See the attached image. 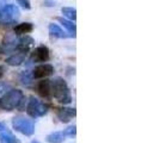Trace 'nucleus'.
<instances>
[{
    "instance_id": "nucleus-1",
    "label": "nucleus",
    "mask_w": 159,
    "mask_h": 143,
    "mask_svg": "<svg viewBox=\"0 0 159 143\" xmlns=\"http://www.w3.org/2000/svg\"><path fill=\"white\" fill-rule=\"evenodd\" d=\"M24 94L19 89H11L4 97L0 98V107L6 111H13L15 109H23Z\"/></svg>"
},
{
    "instance_id": "nucleus-2",
    "label": "nucleus",
    "mask_w": 159,
    "mask_h": 143,
    "mask_svg": "<svg viewBox=\"0 0 159 143\" xmlns=\"http://www.w3.org/2000/svg\"><path fill=\"white\" fill-rule=\"evenodd\" d=\"M52 97H54L61 104H70L72 102L70 88L61 78L52 81Z\"/></svg>"
},
{
    "instance_id": "nucleus-3",
    "label": "nucleus",
    "mask_w": 159,
    "mask_h": 143,
    "mask_svg": "<svg viewBox=\"0 0 159 143\" xmlns=\"http://www.w3.org/2000/svg\"><path fill=\"white\" fill-rule=\"evenodd\" d=\"M12 125L17 131L22 132L25 136H31L35 132V125L31 119H28L25 117H15L12 120Z\"/></svg>"
},
{
    "instance_id": "nucleus-4",
    "label": "nucleus",
    "mask_w": 159,
    "mask_h": 143,
    "mask_svg": "<svg viewBox=\"0 0 159 143\" xmlns=\"http://www.w3.org/2000/svg\"><path fill=\"white\" fill-rule=\"evenodd\" d=\"M26 112L32 118L42 117L48 112V106L44 103L40 102L39 99L32 97V98H30V102L26 106Z\"/></svg>"
},
{
    "instance_id": "nucleus-5",
    "label": "nucleus",
    "mask_w": 159,
    "mask_h": 143,
    "mask_svg": "<svg viewBox=\"0 0 159 143\" xmlns=\"http://www.w3.org/2000/svg\"><path fill=\"white\" fill-rule=\"evenodd\" d=\"M19 10L15 5H6L0 10V24L15 23L19 18Z\"/></svg>"
},
{
    "instance_id": "nucleus-6",
    "label": "nucleus",
    "mask_w": 159,
    "mask_h": 143,
    "mask_svg": "<svg viewBox=\"0 0 159 143\" xmlns=\"http://www.w3.org/2000/svg\"><path fill=\"white\" fill-rule=\"evenodd\" d=\"M49 57H50L49 49L46 46H40L31 53L32 62H47Z\"/></svg>"
},
{
    "instance_id": "nucleus-7",
    "label": "nucleus",
    "mask_w": 159,
    "mask_h": 143,
    "mask_svg": "<svg viewBox=\"0 0 159 143\" xmlns=\"http://www.w3.org/2000/svg\"><path fill=\"white\" fill-rule=\"evenodd\" d=\"M54 73V68L52 64H41L39 67H36L34 72H32V78L34 79H44V78H48L52 74Z\"/></svg>"
},
{
    "instance_id": "nucleus-8",
    "label": "nucleus",
    "mask_w": 159,
    "mask_h": 143,
    "mask_svg": "<svg viewBox=\"0 0 159 143\" xmlns=\"http://www.w3.org/2000/svg\"><path fill=\"white\" fill-rule=\"evenodd\" d=\"M56 116L62 123H68L73 117H75V110L68 107H56Z\"/></svg>"
},
{
    "instance_id": "nucleus-9",
    "label": "nucleus",
    "mask_w": 159,
    "mask_h": 143,
    "mask_svg": "<svg viewBox=\"0 0 159 143\" xmlns=\"http://www.w3.org/2000/svg\"><path fill=\"white\" fill-rule=\"evenodd\" d=\"M37 91L42 98H50L52 97V80H42L37 85Z\"/></svg>"
},
{
    "instance_id": "nucleus-10",
    "label": "nucleus",
    "mask_w": 159,
    "mask_h": 143,
    "mask_svg": "<svg viewBox=\"0 0 159 143\" xmlns=\"http://www.w3.org/2000/svg\"><path fill=\"white\" fill-rule=\"evenodd\" d=\"M25 56H26V53H25V51L16 53L15 55L10 56L8 58H6V63H7L8 66H19V64H22L24 62Z\"/></svg>"
},
{
    "instance_id": "nucleus-11",
    "label": "nucleus",
    "mask_w": 159,
    "mask_h": 143,
    "mask_svg": "<svg viewBox=\"0 0 159 143\" xmlns=\"http://www.w3.org/2000/svg\"><path fill=\"white\" fill-rule=\"evenodd\" d=\"M49 32H50L52 36H54L56 38H66V37H68V35H66L64 30L56 24H50L49 25Z\"/></svg>"
},
{
    "instance_id": "nucleus-12",
    "label": "nucleus",
    "mask_w": 159,
    "mask_h": 143,
    "mask_svg": "<svg viewBox=\"0 0 159 143\" xmlns=\"http://www.w3.org/2000/svg\"><path fill=\"white\" fill-rule=\"evenodd\" d=\"M34 30V26L31 23H22L18 24L16 28H15V32L17 35H26V33H30Z\"/></svg>"
},
{
    "instance_id": "nucleus-13",
    "label": "nucleus",
    "mask_w": 159,
    "mask_h": 143,
    "mask_svg": "<svg viewBox=\"0 0 159 143\" xmlns=\"http://www.w3.org/2000/svg\"><path fill=\"white\" fill-rule=\"evenodd\" d=\"M0 143H20V141L16 138L8 131H2L0 134Z\"/></svg>"
},
{
    "instance_id": "nucleus-14",
    "label": "nucleus",
    "mask_w": 159,
    "mask_h": 143,
    "mask_svg": "<svg viewBox=\"0 0 159 143\" xmlns=\"http://www.w3.org/2000/svg\"><path fill=\"white\" fill-rule=\"evenodd\" d=\"M65 141V136L62 132H54L47 136V142L49 143H61Z\"/></svg>"
},
{
    "instance_id": "nucleus-15",
    "label": "nucleus",
    "mask_w": 159,
    "mask_h": 143,
    "mask_svg": "<svg viewBox=\"0 0 159 143\" xmlns=\"http://www.w3.org/2000/svg\"><path fill=\"white\" fill-rule=\"evenodd\" d=\"M59 22L62 24L68 31L72 32V35L74 36V33H75V24H73V22L67 20V19H64V18H59Z\"/></svg>"
},
{
    "instance_id": "nucleus-16",
    "label": "nucleus",
    "mask_w": 159,
    "mask_h": 143,
    "mask_svg": "<svg viewBox=\"0 0 159 143\" xmlns=\"http://www.w3.org/2000/svg\"><path fill=\"white\" fill-rule=\"evenodd\" d=\"M62 13H64V16H66L71 20H75V18H77V11L73 7H64L62 8Z\"/></svg>"
},
{
    "instance_id": "nucleus-17",
    "label": "nucleus",
    "mask_w": 159,
    "mask_h": 143,
    "mask_svg": "<svg viewBox=\"0 0 159 143\" xmlns=\"http://www.w3.org/2000/svg\"><path fill=\"white\" fill-rule=\"evenodd\" d=\"M75 132H77V128H75V125H73V127L67 128L62 134H64V136H71V137H73V136L75 135Z\"/></svg>"
},
{
    "instance_id": "nucleus-18",
    "label": "nucleus",
    "mask_w": 159,
    "mask_h": 143,
    "mask_svg": "<svg viewBox=\"0 0 159 143\" xmlns=\"http://www.w3.org/2000/svg\"><path fill=\"white\" fill-rule=\"evenodd\" d=\"M18 5H20L25 10H30L31 8V4H30V0H17Z\"/></svg>"
},
{
    "instance_id": "nucleus-19",
    "label": "nucleus",
    "mask_w": 159,
    "mask_h": 143,
    "mask_svg": "<svg viewBox=\"0 0 159 143\" xmlns=\"http://www.w3.org/2000/svg\"><path fill=\"white\" fill-rule=\"evenodd\" d=\"M7 85L6 84H4V82H0V94H2L4 92H6V89H7Z\"/></svg>"
},
{
    "instance_id": "nucleus-20",
    "label": "nucleus",
    "mask_w": 159,
    "mask_h": 143,
    "mask_svg": "<svg viewBox=\"0 0 159 143\" xmlns=\"http://www.w3.org/2000/svg\"><path fill=\"white\" fill-rule=\"evenodd\" d=\"M5 71H6V69H5V67H4V66H0V79L4 76V74H5Z\"/></svg>"
},
{
    "instance_id": "nucleus-21",
    "label": "nucleus",
    "mask_w": 159,
    "mask_h": 143,
    "mask_svg": "<svg viewBox=\"0 0 159 143\" xmlns=\"http://www.w3.org/2000/svg\"><path fill=\"white\" fill-rule=\"evenodd\" d=\"M6 129V127H5V124H2V123H0V131H4Z\"/></svg>"
},
{
    "instance_id": "nucleus-22",
    "label": "nucleus",
    "mask_w": 159,
    "mask_h": 143,
    "mask_svg": "<svg viewBox=\"0 0 159 143\" xmlns=\"http://www.w3.org/2000/svg\"><path fill=\"white\" fill-rule=\"evenodd\" d=\"M31 143H40V142H37V141H32Z\"/></svg>"
}]
</instances>
